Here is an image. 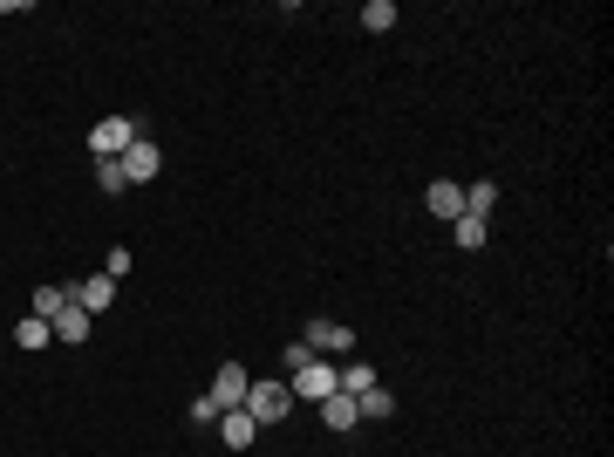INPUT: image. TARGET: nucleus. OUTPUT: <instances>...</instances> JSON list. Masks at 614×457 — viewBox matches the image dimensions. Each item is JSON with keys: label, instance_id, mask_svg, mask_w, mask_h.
Segmentation results:
<instances>
[{"label": "nucleus", "instance_id": "nucleus-1", "mask_svg": "<svg viewBox=\"0 0 614 457\" xmlns=\"http://www.w3.org/2000/svg\"><path fill=\"white\" fill-rule=\"evenodd\" d=\"M287 389H294V403H328V396L342 389V369H335L328 355H314L307 369H294V376H287Z\"/></svg>", "mask_w": 614, "mask_h": 457}, {"label": "nucleus", "instance_id": "nucleus-2", "mask_svg": "<svg viewBox=\"0 0 614 457\" xmlns=\"http://www.w3.org/2000/svg\"><path fill=\"white\" fill-rule=\"evenodd\" d=\"M239 410H246V417H253V423H280V417H287V410H294V389H287V382H260V376H253V389H246V403H239Z\"/></svg>", "mask_w": 614, "mask_h": 457}, {"label": "nucleus", "instance_id": "nucleus-3", "mask_svg": "<svg viewBox=\"0 0 614 457\" xmlns=\"http://www.w3.org/2000/svg\"><path fill=\"white\" fill-rule=\"evenodd\" d=\"M137 137H144V123H137V116H103V123L89 130V151H96V157H123Z\"/></svg>", "mask_w": 614, "mask_h": 457}, {"label": "nucleus", "instance_id": "nucleus-4", "mask_svg": "<svg viewBox=\"0 0 614 457\" xmlns=\"http://www.w3.org/2000/svg\"><path fill=\"white\" fill-rule=\"evenodd\" d=\"M116 164H123V178H130V185H151L157 171H164V157H157V144H151V137H137V144H130V151L116 157Z\"/></svg>", "mask_w": 614, "mask_h": 457}, {"label": "nucleus", "instance_id": "nucleus-5", "mask_svg": "<svg viewBox=\"0 0 614 457\" xmlns=\"http://www.w3.org/2000/svg\"><path fill=\"white\" fill-rule=\"evenodd\" d=\"M246 389H253V376H246L239 362H219V376H212V403H219V410H239Z\"/></svg>", "mask_w": 614, "mask_h": 457}, {"label": "nucleus", "instance_id": "nucleus-6", "mask_svg": "<svg viewBox=\"0 0 614 457\" xmlns=\"http://www.w3.org/2000/svg\"><path fill=\"white\" fill-rule=\"evenodd\" d=\"M69 301H76L82 314H103V307L116 301V280H110V273H89V280H76V287H69Z\"/></svg>", "mask_w": 614, "mask_h": 457}, {"label": "nucleus", "instance_id": "nucleus-7", "mask_svg": "<svg viewBox=\"0 0 614 457\" xmlns=\"http://www.w3.org/2000/svg\"><path fill=\"white\" fill-rule=\"evenodd\" d=\"M301 342L314 348V355H321V348H328V355H348V348H355V328H342V321H307Z\"/></svg>", "mask_w": 614, "mask_h": 457}, {"label": "nucleus", "instance_id": "nucleus-8", "mask_svg": "<svg viewBox=\"0 0 614 457\" xmlns=\"http://www.w3.org/2000/svg\"><path fill=\"white\" fill-rule=\"evenodd\" d=\"M423 205H430L437 219H464V185H451V178H437V185H423Z\"/></svg>", "mask_w": 614, "mask_h": 457}, {"label": "nucleus", "instance_id": "nucleus-9", "mask_svg": "<svg viewBox=\"0 0 614 457\" xmlns=\"http://www.w3.org/2000/svg\"><path fill=\"white\" fill-rule=\"evenodd\" d=\"M89 321H96V314H82V307L69 301L62 314H55V321H48V328H55V342H69V348H76V342H89Z\"/></svg>", "mask_w": 614, "mask_h": 457}, {"label": "nucleus", "instance_id": "nucleus-10", "mask_svg": "<svg viewBox=\"0 0 614 457\" xmlns=\"http://www.w3.org/2000/svg\"><path fill=\"white\" fill-rule=\"evenodd\" d=\"M219 437H226L232 451H246V444H253V437H260V423L246 417V410H219Z\"/></svg>", "mask_w": 614, "mask_h": 457}, {"label": "nucleus", "instance_id": "nucleus-11", "mask_svg": "<svg viewBox=\"0 0 614 457\" xmlns=\"http://www.w3.org/2000/svg\"><path fill=\"white\" fill-rule=\"evenodd\" d=\"M321 423H328L335 437H342V430H355V423H362V410H355V396H342V389H335V396L321 403Z\"/></svg>", "mask_w": 614, "mask_h": 457}, {"label": "nucleus", "instance_id": "nucleus-12", "mask_svg": "<svg viewBox=\"0 0 614 457\" xmlns=\"http://www.w3.org/2000/svg\"><path fill=\"white\" fill-rule=\"evenodd\" d=\"M62 307H69V287H35V294H28V314H35V321H55Z\"/></svg>", "mask_w": 614, "mask_h": 457}, {"label": "nucleus", "instance_id": "nucleus-13", "mask_svg": "<svg viewBox=\"0 0 614 457\" xmlns=\"http://www.w3.org/2000/svg\"><path fill=\"white\" fill-rule=\"evenodd\" d=\"M492 205H499V185L485 178V185H464V212L471 219H492Z\"/></svg>", "mask_w": 614, "mask_h": 457}, {"label": "nucleus", "instance_id": "nucleus-14", "mask_svg": "<svg viewBox=\"0 0 614 457\" xmlns=\"http://www.w3.org/2000/svg\"><path fill=\"white\" fill-rule=\"evenodd\" d=\"M355 410H362V417H376V423H383V417H396V396H389L383 382H376V389H362V396H355Z\"/></svg>", "mask_w": 614, "mask_h": 457}, {"label": "nucleus", "instance_id": "nucleus-15", "mask_svg": "<svg viewBox=\"0 0 614 457\" xmlns=\"http://www.w3.org/2000/svg\"><path fill=\"white\" fill-rule=\"evenodd\" d=\"M14 342H21V348H48V342H55V328L35 321V314H21V321H14Z\"/></svg>", "mask_w": 614, "mask_h": 457}, {"label": "nucleus", "instance_id": "nucleus-16", "mask_svg": "<svg viewBox=\"0 0 614 457\" xmlns=\"http://www.w3.org/2000/svg\"><path fill=\"white\" fill-rule=\"evenodd\" d=\"M451 239H458L464 253H478V246H485V219H471V212H464V219H451Z\"/></svg>", "mask_w": 614, "mask_h": 457}, {"label": "nucleus", "instance_id": "nucleus-17", "mask_svg": "<svg viewBox=\"0 0 614 457\" xmlns=\"http://www.w3.org/2000/svg\"><path fill=\"white\" fill-rule=\"evenodd\" d=\"M362 28H369V35H389V28H396V7H389V0H369V7H362Z\"/></svg>", "mask_w": 614, "mask_h": 457}, {"label": "nucleus", "instance_id": "nucleus-18", "mask_svg": "<svg viewBox=\"0 0 614 457\" xmlns=\"http://www.w3.org/2000/svg\"><path fill=\"white\" fill-rule=\"evenodd\" d=\"M362 389H376V369H369V362H348L342 369V396H362Z\"/></svg>", "mask_w": 614, "mask_h": 457}, {"label": "nucleus", "instance_id": "nucleus-19", "mask_svg": "<svg viewBox=\"0 0 614 457\" xmlns=\"http://www.w3.org/2000/svg\"><path fill=\"white\" fill-rule=\"evenodd\" d=\"M96 185L116 198V191H130V178H123V164H116V157H96Z\"/></svg>", "mask_w": 614, "mask_h": 457}, {"label": "nucleus", "instance_id": "nucleus-20", "mask_svg": "<svg viewBox=\"0 0 614 457\" xmlns=\"http://www.w3.org/2000/svg\"><path fill=\"white\" fill-rule=\"evenodd\" d=\"M280 362H287V376H294V369H307V362H314V348L294 342V348H280Z\"/></svg>", "mask_w": 614, "mask_h": 457}, {"label": "nucleus", "instance_id": "nucleus-21", "mask_svg": "<svg viewBox=\"0 0 614 457\" xmlns=\"http://www.w3.org/2000/svg\"><path fill=\"white\" fill-rule=\"evenodd\" d=\"M192 423H219V403H212V389H205V396H192Z\"/></svg>", "mask_w": 614, "mask_h": 457}]
</instances>
